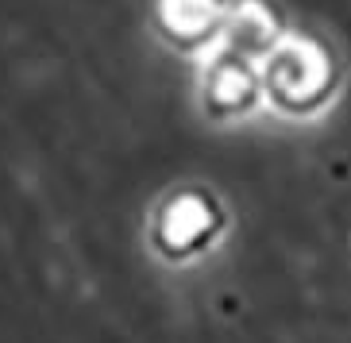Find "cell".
<instances>
[{
    "mask_svg": "<svg viewBox=\"0 0 351 343\" xmlns=\"http://www.w3.org/2000/svg\"><path fill=\"white\" fill-rule=\"evenodd\" d=\"M174 212H178V216L166 220V231H162V236H166L170 243H178V247H189V243H193V236L205 228V208L197 205V201H182Z\"/></svg>",
    "mask_w": 351,
    "mask_h": 343,
    "instance_id": "obj_1",
    "label": "cell"
}]
</instances>
